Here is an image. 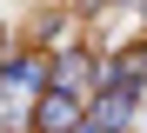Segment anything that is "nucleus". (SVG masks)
<instances>
[{"label": "nucleus", "mask_w": 147, "mask_h": 133, "mask_svg": "<svg viewBox=\"0 0 147 133\" xmlns=\"http://www.w3.org/2000/svg\"><path fill=\"white\" fill-rule=\"evenodd\" d=\"M0 87H7V100H40L47 87H54V53L13 47V60L0 67Z\"/></svg>", "instance_id": "f257e3e1"}, {"label": "nucleus", "mask_w": 147, "mask_h": 133, "mask_svg": "<svg viewBox=\"0 0 147 133\" xmlns=\"http://www.w3.org/2000/svg\"><path fill=\"white\" fill-rule=\"evenodd\" d=\"M80 126H87V100L54 93V87L40 100H27V133H80Z\"/></svg>", "instance_id": "f03ea898"}, {"label": "nucleus", "mask_w": 147, "mask_h": 133, "mask_svg": "<svg viewBox=\"0 0 147 133\" xmlns=\"http://www.w3.org/2000/svg\"><path fill=\"white\" fill-rule=\"evenodd\" d=\"M140 106H147V93H127V87H100L87 100V120L100 126V133H134L140 126Z\"/></svg>", "instance_id": "7ed1b4c3"}, {"label": "nucleus", "mask_w": 147, "mask_h": 133, "mask_svg": "<svg viewBox=\"0 0 147 133\" xmlns=\"http://www.w3.org/2000/svg\"><path fill=\"white\" fill-rule=\"evenodd\" d=\"M54 93L94 100V93H100V53H87V47H74V53H54Z\"/></svg>", "instance_id": "20e7f679"}, {"label": "nucleus", "mask_w": 147, "mask_h": 133, "mask_svg": "<svg viewBox=\"0 0 147 133\" xmlns=\"http://www.w3.org/2000/svg\"><path fill=\"white\" fill-rule=\"evenodd\" d=\"M100 87H127V93H147V40L120 47V53H100Z\"/></svg>", "instance_id": "39448f33"}, {"label": "nucleus", "mask_w": 147, "mask_h": 133, "mask_svg": "<svg viewBox=\"0 0 147 133\" xmlns=\"http://www.w3.org/2000/svg\"><path fill=\"white\" fill-rule=\"evenodd\" d=\"M7 60H13V33L0 27V67H7Z\"/></svg>", "instance_id": "423d86ee"}, {"label": "nucleus", "mask_w": 147, "mask_h": 133, "mask_svg": "<svg viewBox=\"0 0 147 133\" xmlns=\"http://www.w3.org/2000/svg\"><path fill=\"white\" fill-rule=\"evenodd\" d=\"M80 133H100V126H94V120H87V126H80Z\"/></svg>", "instance_id": "0eeeda50"}]
</instances>
